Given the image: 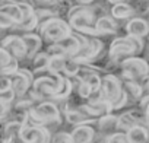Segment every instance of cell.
Masks as SVG:
<instances>
[{
    "label": "cell",
    "instance_id": "cell-15",
    "mask_svg": "<svg viewBox=\"0 0 149 143\" xmlns=\"http://www.w3.org/2000/svg\"><path fill=\"white\" fill-rule=\"evenodd\" d=\"M95 29L100 34V37H107V35L117 34L118 29H120V25H118V22L111 15L104 13V15H100L98 16L97 24H95Z\"/></svg>",
    "mask_w": 149,
    "mask_h": 143
},
{
    "label": "cell",
    "instance_id": "cell-24",
    "mask_svg": "<svg viewBox=\"0 0 149 143\" xmlns=\"http://www.w3.org/2000/svg\"><path fill=\"white\" fill-rule=\"evenodd\" d=\"M81 69H82V66L78 61H74L73 58H69L67 63H66L64 72H63V76H66L69 79H76L78 75H79V72H81Z\"/></svg>",
    "mask_w": 149,
    "mask_h": 143
},
{
    "label": "cell",
    "instance_id": "cell-29",
    "mask_svg": "<svg viewBox=\"0 0 149 143\" xmlns=\"http://www.w3.org/2000/svg\"><path fill=\"white\" fill-rule=\"evenodd\" d=\"M16 26V24L6 15L0 13V28H2V31H6V29H13Z\"/></svg>",
    "mask_w": 149,
    "mask_h": 143
},
{
    "label": "cell",
    "instance_id": "cell-17",
    "mask_svg": "<svg viewBox=\"0 0 149 143\" xmlns=\"http://www.w3.org/2000/svg\"><path fill=\"white\" fill-rule=\"evenodd\" d=\"M24 41H25V45L28 48V60L26 61H32L35 58L37 54L41 53V48H42V38L38 32H31V34H24L22 35Z\"/></svg>",
    "mask_w": 149,
    "mask_h": 143
},
{
    "label": "cell",
    "instance_id": "cell-10",
    "mask_svg": "<svg viewBox=\"0 0 149 143\" xmlns=\"http://www.w3.org/2000/svg\"><path fill=\"white\" fill-rule=\"evenodd\" d=\"M53 131L47 127L34 126V124H25L21 131V139L24 143H51Z\"/></svg>",
    "mask_w": 149,
    "mask_h": 143
},
{
    "label": "cell",
    "instance_id": "cell-6",
    "mask_svg": "<svg viewBox=\"0 0 149 143\" xmlns=\"http://www.w3.org/2000/svg\"><path fill=\"white\" fill-rule=\"evenodd\" d=\"M120 75H117L121 81H136L142 82L149 75V61L143 57L134 56L121 63Z\"/></svg>",
    "mask_w": 149,
    "mask_h": 143
},
{
    "label": "cell",
    "instance_id": "cell-13",
    "mask_svg": "<svg viewBox=\"0 0 149 143\" xmlns=\"http://www.w3.org/2000/svg\"><path fill=\"white\" fill-rule=\"evenodd\" d=\"M111 8H110V15L117 21H126L129 22L130 19L136 18V9L132 3L129 2H110Z\"/></svg>",
    "mask_w": 149,
    "mask_h": 143
},
{
    "label": "cell",
    "instance_id": "cell-22",
    "mask_svg": "<svg viewBox=\"0 0 149 143\" xmlns=\"http://www.w3.org/2000/svg\"><path fill=\"white\" fill-rule=\"evenodd\" d=\"M67 60H69V58L64 57V56H51L50 63H48V67H47V73H51V75H63Z\"/></svg>",
    "mask_w": 149,
    "mask_h": 143
},
{
    "label": "cell",
    "instance_id": "cell-8",
    "mask_svg": "<svg viewBox=\"0 0 149 143\" xmlns=\"http://www.w3.org/2000/svg\"><path fill=\"white\" fill-rule=\"evenodd\" d=\"M19 6L22 9V15H24V19L19 25H16L13 29L18 31V32H22L24 34H31V32H37L38 28H40V19L37 16V12H35V8L32 3L29 2H19Z\"/></svg>",
    "mask_w": 149,
    "mask_h": 143
},
{
    "label": "cell",
    "instance_id": "cell-12",
    "mask_svg": "<svg viewBox=\"0 0 149 143\" xmlns=\"http://www.w3.org/2000/svg\"><path fill=\"white\" fill-rule=\"evenodd\" d=\"M124 31H126V35L146 40L149 38V21L145 19L143 16H136L130 19L129 22H126Z\"/></svg>",
    "mask_w": 149,
    "mask_h": 143
},
{
    "label": "cell",
    "instance_id": "cell-23",
    "mask_svg": "<svg viewBox=\"0 0 149 143\" xmlns=\"http://www.w3.org/2000/svg\"><path fill=\"white\" fill-rule=\"evenodd\" d=\"M35 105H37V102H35L29 95H26V96H24V98H18V99H16V102H15V105H13V112H16V114L29 112Z\"/></svg>",
    "mask_w": 149,
    "mask_h": 143
},
{
    "label": "cell",
    "instance_id": "cell-11",
    "mask_svg": "<svg viewBox=\"0 0 149 143\" xmlns=\"http://www.w3.org/2000/svg\"><path fill=\"white\" fill-rule=\"evenodd\" d=\"M0 47L5 48L6 51H9L19 63L28 60V48L25 45V41H24L22 35L10 34V35L5 37L2 40V45Z\"/></svg>",
    "mask_w": 149,
    "mask_h": 143
},
{
    "label": "cell",
    "instance_id": "cell-32",
    "mask_svg": "<svg viewBox=\"0 0 149 143\" xmlns=\"http://www.w3.org/2000/svg\"><path fill=\"white\" fill-rule=\"evenodd\" d=\"M2 143H24L21 136L19 137H13V139H6V140H2Z\"/></svg>",
    "mask_w": 149,
    "mask_h": 143
},
{
    "label": "cell",
    "instance_id": "cell-3",
    "mask_svg": "<svg viewBox=\"0 0 149 143\" xmlns=\"http://www.w3.org/2000/svg\"><path fill=\"white\" fill-rule=\"evenodd\" d=\"M63 121H64L63 110L58 104H56L53 101L38 102L29 111V124L47 127L53 133L58 131L57 128L63 124Z\"/></svg>",
    "mask_w": 149,
    "mask_h": 143
},
{
    "label": "cell",
    "instance_id": "cell-20",
    "mask_svg": "<svg viewBox=\"0 0 149 143\" xmlns=\"http://www.w3.org/2000/svg\"><path fill=\"white\" fill-rule=\"evenodd\" d=\"M0 13L9 16L16 25H19L22 22V19H24L19 2H3L2 5H0Z\"/></svg>",
    "mask_w": 149,
    "mask_h": 143
},
{
    "label": "cell",
    "instance_id": "cell-16",
    "mask_svg": "<svg viewBox=\"0 0 149 143\" xmlns=\"http://www.w3.org/2000/svg\"><path fill=\"white\" fill-rule=\"evenodd\" d=\"M117 126H118V114L117 112H110V114L101 117L95 124L97 130L104 136H110V134L117 133L118 131Z\"/></svg>",
    "mask_w": 149,
    "mask_h": 143
},
{
    "label": "cell",
    "instance_id": "cell-30",
    "mask_svg": "<svg viewBox=\"0 0 149 143\" xmlns=\"http://www.w3.org/2000/svg\"><path fill=\"white\" fill-rule=\"evenodd\" d=\"M9 89H12V81H10V78L2 76V79H0V92H5V91H9Z\"/></svg>",
    "mask_w": 149,
    "mask_h": 143
},
{
    "label": "cell",
    "instance_id": "cell-2",
    "mask_svg": "<svg viewBox=\"0 0 149 143\" xmlns=\"http://www.w3.org/2000/svg\"><path fill=\"white\" fill-rule=\"evenodd\" d=\"M145 47H146L145 40H142V38H136V37H130V35L116 37L111 41L108 51H107L108 63L120 67L124 60L139 56L145 50Z\"/></svg>",
    "mask_w": 149,
    "mask_h": 143
},
{
    "label": "cell",
    "instance_id": "cell-31",
    "mask_svg": "<svg viewBox=\"0 0 149 143\" xmlns=\"http://www.w3.org/2000/svg\"><path fill=\"white\" fill-rule=\"evenodd\" d=\"M140 85H142V88H143V91H145V94L148 95L149 94V75L140 82Z\"/></svg>",
    "mask_w": 149,
    "mask_h": 143
},
{
    "label": "cell",
    "instance_id": "cell-14",
    "mask_svg": "<svg viewBox=\"0 0 149 143\" xmlns=\"http://www.w3.org/2000/svg\"><path fill=\"white\" fill-rule=\"evenodd\" d=\"M19 61L5 48L0 47V73L2 76H13L15 73L19 72Z\"/></svg>",
    "mask_w": 149,
    "mask_h": 143
},
{
    "label": "cell",
    "instance_id": "cell-21",
    "mask_svg": "<svg viewBox=\"0 0 149 143\" xmlns=\"http://www.w3.org/2000/svg\"><path fill=\"white\" fill-rule=\"evenodd\" d=\"M50 58H51V56L47 51H41L40 54L35 56V58L31 61L32 63V72H34V75L47 73V67H48Z\"/></svg>",
    "mask_w": 149,
    "mask_h": 143
},
{
    "label": "cell",
    "instance_id": "cell-7",
    "mask_svg": "<svg viewBox=\"0 0 149 143\" xmlns=\"http://www.w3.org/2000/svg\"><path fill=\"white\" fill-rule=\"evenodd\" d=\"M124 95V86L123 81L114 75V73H105L102 76V85H101V96L111 104V107L118 102V99Z\"/></svg>",
    "mask_w": 149,
    "mask_h": 143
},
{
    "label": "cell",
    "instance_id": "cell-9",
    "mask_svg": "<svg viewBox=\"0 0 149 143\" xmlns=\"http://www.w3.org/2000/svg\"><path fill=\"white\" fill-rule=\"evenodd\" d=\"M10 81H12V88L16 92L18 98H24V96H26L29 94V91H31V88L34 85L35 76H34L32 70L21 67L18 73L10 76Z\"/></svg>",
    "mask_w": 149,
    "mask_h": 143
},
{
    "label": "cell",
    "instance_id": "cell-5",
    "mask_svg": "<svg viewBox=\"0 0 149 143\" xmlns=\"http://www.w3.org/2000/svg\"><path fill=\"white\" fill-rule=\"evenodd\" d=\"M37 32L41 35L42 41L47 42L48 45L58 44L73 35V29L70 28L67 19H63V18H53L40 24V28Z\"/></svg>",
    "mask_w": 149,
    "mask_h": 143
},
{
    "label": "cell",
    "instance_id": "cell-19",
    "mask_svg": "<svg viewBox=\"0 0 149 143\" xmlns=\"http://www.w3.org/2000/svg\"><path fill=\"white\" fill-rule=\"evenodd\" d=\"M126 136L129 143H149V126L139 123L133 128H130Z\"/></svg>",
    "mask_w": 149,
    "mask_h": 143
},
{
    "label": "cell",
    "instance_id": "cell-34",
    "mask_svg": "<svg viewBox=\"0 0 149 143\" xmlns=\"http://www.w3.org/2000/svg\"><path fill=\"white\" fill-rule=\"evenodd\" d=\"M148 21H149V18H148Z\"/></svg>",
    "mask_w": 149,
    "mask_h": 143
},
{
    "label": "cell",
    "instance_id": "cell-27",
    "mask_svg": "<svg viewBox=\"0 0 149 143\" xmlns=\"http://www.w3.org/2000/svg\"><path fill=\"white\" fill-rule=\"evenodd\" d=\"M105 143H129V142H127L126 133L117 131V133H114V134L107 136V137H105Z\"/></svg>",
    "mask_w": 149,
    "mask_h": 143
},
{
    "label": "cell",
    "instance_id": "cell-4",
    "mask_svg": "<svg viewBox=\"0 0 149 143\" xmlns=\"http://www.w3.org/2000/svg\"><path fill=\"white\" fill-rule=\"evenodd\" d=\"M63 81H64L63 75L47 73V75L37 76L28 95L37 104L44 102V101H54L56 95L58 94L60 88L63 86Z\"/></svg>",
    "mask_w": 149,
    "mask_h": 143
},
{
    "label": "cell",
    "instance_id": "cell-35",
    "mask_svg": "<svg viewBox=\"0 0 149 143\" xmlns=\"http://www.w3.org/2000/svg\"><path fill=\"white\" fill-rule=\"evenodd\" d=\"M148 40H149V38H148Z\"/></svg>",
    "mask_w": 149,
    "mask_h": 143
},
{
    "label": "cell",
    "instance_id": "cell-26",
    "mask_svg": "<svg viewBox=\"0 0 149 143\" xmlns=\"http://www.w3.org/2000/svg\"><path fill=\"white\" fill-rule=\"evenodd\" d=\"M51 143H74V142H73V137H72L70 131L58 130V131H56L53 134Z\"/></svg>",
    "mask_w": 149,
    "mask_h": 143
},
{
    "label": "cell",
    "instance_id": "cell-33",
    "mask_svg": "<svg viewBox=\"0 0 149 143\" xmlns=\"http://www.w3.org/2000/svg\"><path fill=\"white\" fill-rule=\"evenodd\" d=\"M146 16L149 18V6H148V12H146Z\"/></svg>",
    "mask_w": 149,
    "mask_h": 143
},
{
    "label": "cell",
    "instance_id": "cell-18",
    "mask_svg": "<svg viewBox=\"0 0 149 143\" xmlns=\"http://www.w3.org/2000/svg\"><path fill=\"white\" fill-rule=\"evenodd\" d=\"M123 86H124V92L129 96L130 105L140 104V101L146 95L145 91H143V88H142V85H140V82H136V81H123Z\"/></svg>",
    "mask_w": 149,
    "mask_h": 143
},
{
    "label": "cell",
    "instance_id": "cell-25",
    "mask_svg": "<svg viewBox=\"0 0 149 143\" xmlns=\"http://www.w3.org/2000/svg\"><path fill=\"white\" fill-rule=\"evenodd\" d=\"M18 99V95L16 92L12 89L9 91H5V92H0V105H8V107H13L15 102Z\"/></svg>",
    "mask_w": 149,
    "mask_h": 143
},
{
    "label": "cell",
    "instance_id": "cell-28",
    "mask_svg": "<svg viewBox=\"0 0 149 143\" xmlns=\"http://www.w3.org/2000/svg\"><path fill=\"white\" fill-rule=\"evenodd\" d=\"M139 108H140L142 112H143V117H145V123H146V126H149V94L143 96V99H142L140 104H139Z\"/></svg>",
    "mask_w": 149,
    "mask_h": 143
},
{
    "label": "cell",
    "instance_id": "cell-1",
    "mask_svg": "<svg viewBox=\"0 0 149 143\" xmlns=\"http://www.w3.org/2000/svg\"><path fill=\"white\" fill-rule=\"evenodd\" d=\"M97 3L91 2V0H85V2H76V5H70L69 10L66 13L67 22L73 32H78L86 37H100V34L95 29V24L98 16L101 15L98 12Z\"/></svg>",
    "mask_w": 149,
    "mask_h": 143
}]
</instances>
